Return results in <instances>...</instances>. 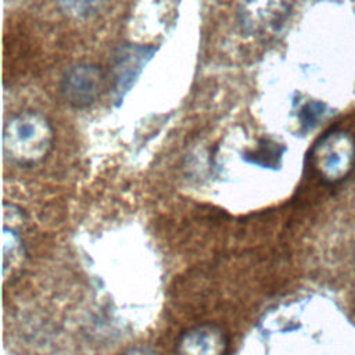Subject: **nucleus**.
<instances>
[{
  "label": "nucleus",
  "mask_w": 355,
  "mask_h": 355,
  "mask_svg": "<svg viewBox=\"0 0 355 355\" xmlns=\"http://www.w3.org/2000/svg\"><path fill=\"white\" fill-rule=\"evenodd\" d=\"M158 47L148 44L125 43L112 58V97L115 105H121L126 94L136 85L146 65L155 55Z\"/></svg>",
  "instance_id": "3"
},
{
  "label": "nucleus",
  "mask_w": 355,
  "mask_h": 355,
  "mask_svg": "<svg viewBox=\"0 0 355 355\" xmlns=\"http://www.w3.org/2000/svg\"><path fill=\"white\" fill-rule=\"evenodd\" d=\"M286 147L270 139H261L255 147L243 153V159L265 169H279Z\"/></svg>",
  "instance_id": "7"
},
{
  "label": "nucleus",
  "mask_w": 355,
  "mask_h": 355,
  "mask_svg": "<svg viewBox=\"0 0 355 355\" xmlns=\"http://www.w3.org/2000/svg\"><path fill=\"white\" fill-rule=\"evenodd\" d=\"M104 76L94 64L80 62L69 67L62 78L60 90L64 100L73 108L82 110L93 105L101 94Z\"/></svg>",
  "instance_id": "5"
},
{
  "label": "nucleus",
  "mask_w": 355,
  "mask_h": 355,
  "mask_svg": "<svg viewBox=\"0 0 355 355\" xmlns=\"http://www.w3.org/2000/svg\"><path fill=\"white\" fill-rule=\"evenodd\" d=\"M123 355H158L155 351H153L151 348L147 347H139V348H132L128 352H125Z\"/></svg>",
  "instance_id": "11"
},
{
  "label": "nucleus",
  "mask_w": 355,
  "mask_h": 355,
  "mask_svg": "<svg viewBox=\"0 0 355 355\" xmlns=\"http://www.w3.org/2000/svg\"><path fill=\"white\" fill-rule=\"evenodd\" d=\"M227 337L215 324H201L186 331L178 345L176 355H225Z\"/></svg>",
  "instance_id": "6"
},
{
  "label": "nucleus",
  "mask_w": 355,
  "mask_h": 355,
  "mask_svg": "<svg viewBox=\"0 0 355 355\" xmlns=\"http://www.w3.org/2000/svg\"><path fill=\"white\" fill-rule=\"evenodd\" d=\"M290 14L284 0H245L237 12L244 33L268 37L277 33Z\"/></svg>",
  "instance_id": "4"
},
{
  "label": "nucleus",
  "mask_w": 355,
  "mask_h": 355,
  "mask_svg": "<svg viewBox=\"0 0 355 355\" xmlns=\"http://www.w3.org/2000/svg\"><path fill=\"white\" fill-rule=\"evenodd\" d=\"M312 165L326 180L344 178L355 159V143L345 132H330L313 147L311 154Z\"/></svg>",
  "instance_id": "2"
},
{
  "label": "nucleus",
  "mask_w": 355,
  "mask_h": 355,
  "mask_svg": "<svg viewBox=\"0 0 355 355\" xmlns=\"http://www.w3.org/2000/svg\"><path fill=\"white\" fill-rule=\"evenodd\" d=\"M4 245H3V272L4 276L8 273V269H11V275L21 266L24 261V245L22 241L15 232L14 227H7L4 226Z\"/></svg>",
  "instance_id": "8"
},
{
  "label": "nucleus",
  "mask_w": 355,
  "mask_h": 355,
  "mask_svg": "<svg viewBox=\"0 0 355 355\" xmlns=\"http://www.w3.org/2000/svg\"><path fill=\"white\" fill-rule=\"evenodd\" d=\"M53 139L50 121L40 112L25 111L14 115L4 125V154L18 165L31 166L49 154Z\"/></svg>",
  "instance_id": "1"
},
{
  "label": "nucleus",
  "mask_w": 355,
  "mask_h": 355,
  "mask_svg": "<svg viewBox=\"0 0 355 355\" xmlns=\"http://www.w3.org/2000/svg\"><path fill=\"white\" fill-rule=\"evenodd\" d=\"M324 111H326V105L320 101H308V103H305L302 105V108L300 110V115H298L302 128L305 130L312 129L315 125H318V122L323 116Z\"/></svg>",
  "instance_id": "10"
},
{
  "label": "nucleus",
  "mask_w": 355,
  "mask_h": 355,
  "mask_svg": "<svg viewBox=\"0 0 355 355\" xmlns=\"http://www.w3.org/2000/svg\"><path fill=\"white\" fill-rule=\"evenodd\" d=\"M60 8L73 18H90L104 6L105 0H57Z\"/></svg>",
  "instance_id": "9"
}]
</instances>
